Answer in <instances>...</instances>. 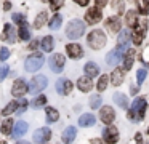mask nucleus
Returning a JSON list of instances; mask_svg holds the SVG:
<instances>
[{
  "label": "nucleus",
  "mask_w": 149,
  "mask_h": 144,
  "mask_svg": "<svg viewBox=\"0 0 149 144\" xmlns=\"http://www.w3.org/2000/svg\"><path fill=\"white\" fill-rule=\"evenodd\" d=\"M146 107H148V102H146L144 98H136L133 101L132 107L128 111V118L133 122H139L144 118V114H146Z\"/></svg>",
  "instance_id": "1"
},
{
  "label": "nucleus",
  "mask_w": 149,
  "mask_h": 144,
  "mask_svg": "<svg viewBox=\"0 0 149 144\" xmlns=\"http://www.w3.org/2000/svg\"><path fill=\"white\" fill-rule=\"evenodd\" d=\"M87 42H88V45H90L93 50H101V48L106 45V35H104L103 31L95 29V31H91L90 34H88Z\"/></svg>",
  "instance_id": "2"
},
{
  "label": "nucleus",
  "mask_w": 149,
  "mask_h": 144,
  "mask_svg": "<svg viewBox=\"0 0 149 144\" xmlns=\"http://www.w3.org/2000/svg\"><path fill=\"white\" fill-rule=\"evenodd\" d=\"M84 32H85V24L80 21V19H74V21H71L68 24V29H66V35H68V38H72V40L79 38Z\"/></svg>",
  "instance_id": "3"
},
{
  "label": "nucleus",
  "mask_w": 149,
  "mask_h": 144,
  "mask_svg": "<svg viewBox=\"0 0 149 144\" xmlns=\"http://www.w3.org/2000/svg\"><path fill=\"white\" fill-rule=\"evenodd\" d=\"M42 66H43V56H42V53L31 54V56L26 59V64H24V67H26L27 72H36V70H39Z\"/></svg>",
  "instance_id": "4"
},
{
  "label": "nucleus",
  "mask_w": 149,
  "mask_h": 144,
  "mask_svg": "<svg viewBox=\"0 0 149 144\" xmlns=\"http://www.w3.org/2000/svg\"><path fill=\"white\" fill-rule=\"evenodd\" d=\"M47 83H48V80H47L45 75H36L29 83V93H32V95L40 93L47 86Z\"/></svg>",
  "instance_id": "5"
},
{
  "label": "nucleus",
  "mask_w": 149,
  "mask_h": 144,
  "mask_svg": "<svg viewBox=\"0 0 149 144\" xmlns=\"http://www.w3.org/2000/svg\"><path fill=\"white\" fill-rule=\"evenodd\" d=\"M146 29H148V21H139L138 24L135 26V31H133V43L139 45L143 42V37L146 34Z\"/></svg>",
  "instance_id": "6"
},
{
  "label": "nucleus",
  "mask_w": 149,
  "mask_h": 144,
  "mask_svg": "<svg viewBox=\"0 0 149 144\" xmlns=\"http://www.w3.org/2000/svg\"><path fill=\"white\" fill-rule=\"evenodd\" d=\"M48 64H50V69H52L53 72H56V74L61 72V70L64 69V56L59 54V53L53 54V56L50 58Z\"/></svg>",
  "instance_id": "7"
},
{
  "label": "nucleus",
  "mask_w": 149,
  "mask_h": 144,
  "mask_svg": "<svg viewBox=\"0 0 149 144\" xmlns=\"http://www.w3.org/2000/svg\"><path fill=\"white\" fill-rule=\"evenodd\" d=\"M27 91H29V86H27V83L24 82L23 79L15 80L13 88H11V95H13V96H16V98H19V96H24Z\"/></svg>",
  "instance_id": "8"
},
{
  "label": "nucleus",
  "mask_w": 149,
  "mask_h": 144,
  "mask_svg": "<svg viewBox=\"0 0 149 144\" xmlns=\"http://www.w3.org/2000/svg\"><path fill=\"white\" fill-rule=\"evenodd\" d=\"M103 138L107 144H116L119 139V130L116 127H106L103 131Z\"/></svg>",
  "instance_id": "9"
},
{
  "label": "nucleus",
  "mask_w": 149,
  "mask_h": 144,
  "mask_svg": "<svg viewBox=\"0 0 149 144\" xmlns=\"http://www.w3.org/2000/svg\"><path fill=\"white\" fill-rule=\"evenodd\" d=\"M50 136H52L50 128H39V130L34 131V141H36V143H39V144L47 143V141L50 139Z\"/></svg>",
  "instance_id": "10"
},
{
  "label": "nucleus",
  "mask_w": 149,
  "mask_h": 144,
  "mask_svg": "<svg viewBox=\"0 0 149 144\" xmlns=\"http://www.w3.org/2000/svg\"><path fill=\"white\" fill-rule=\"evenodd\" d=\"M56 91L59 95H69L72 91V82L68 79H59L56 82Z\"/></svg>",
  "instance_id": "11"
},
{
  "label": "nucleus",
  "mask_w": 149,
  "mask_h": 144,
  "mask_svg": "<svg viewBox=\"0 0 149 144\" xmlns=\"http://www.w3.org/2000/svg\"><path fill=\"white\" fill-rule=\"evenodd\" d=\"M100 118L104 122V123H112L114 118H116V114H114V109L109 107V106H106V107H101L100 111Z\"/></svg>",
  "instance_id": "12"
},
{
  "label": "nucleus",
  "mask_w": 149,
  "mask_h": 144,
  "mask_svg": "<svg viewBox=\"0 0 149 144\" xmlns=\"http://www.w3.org/2000/svg\"><path fill=\"white\" fill-rule=\"evenodd\" d=\"M66 50H68V56L72 58V59H79V58L84 56V50H82V47L77 43H69L68 47H66Z\"/></svg>",
  "instance_id": "13"
},
{
  "label": "nucleus",
  "mask_w": 149,
  "mask_h": 144,
  "mask_svg": "<svg viewBox=\"0 0 149 144\" xmlns=\"http://www.w3.org/2000/svg\"><path fill=\"white\" fill-rule=\"evenodd\" d=\"M85 21L88 22V24H96V22L101 21V11L98 8H91L87 11V15H85Z\"/></svg>",
  "instance_id": "14"
},
{
  "label": "nucleus",
  "mask_w": 149,
  "mask_h": 144,
  "mask_svg": "<svg viewBox=\"0 0 149 144\" xmlns=\"http://www.w3.org/2000/svg\"><path fill=\"white\" fill-rule=\"evenodd\" d=\"M123 58V53L120 50H114V51H111V53H107V56H106V63H107V66H116L117 63H119L120 59Z\"/></svg>",
  "instance_id": "15"
},
{
  "label": "nucleus",
  "mask_w": 149,
  "mask_h": 144,
  "mask_svg": "<svg viewBox=\"0 0 149 144\" xmlns=\"http://www.w3.org/2000/svg\"><path fill=\"white\" fill-rule=\"evenodd\" d=\"M77 86H79L80 91L87 93V91H90V90L93 88V82H91L90 77H80V79L77 80Z\"/></svg>",
  "instance_id": "16"
},
{
  "label": "nucleus",
  "mask_w": 149,
  "mask_h": 144,
  "mask_svg": "<svg viewBox=\"0 0 149 144\" xmlns=\"http://www.w3.org/2000/svg\"><path fill=\"white\" fill-rule=\"evenodd\" d=\"M106 27L111 32H119L120 31V19L117 16H111L106 19Z\"/></svg>",
  "instance_id": "17"
},
{
  "label": "nucleus",
  "mask_w": 149,
  "mask_h": 144,
  "mask_svg": "<svg viewBox=\"0 0 149 144\" xmlns=\"http://www.w3.org/2000/svg\"><path fill=\"white\" fill-rule=\"evenodd\" d=\"M26 133H27V123L26 122H23V120L16 122V125H15V128H13V136L15 138H21Z\"/></svg>",
  "instance_id": "18"
},
{
  "label": "nucleus",
  "mask_w": 149,
  "mask_h": 144,
  "mask_svg": "<svg viewBox=\"0 0 149 144\" xmlns=\"http://www.w3.org/2000/svg\"><path fill=\"white\" fill-rule=\"evenodd\" d=\"M75 134H77V130H75V127H68V128L64 130V133H63V143L71 144L72 141L75 139Z\"/></svg>",
  "instance_id": "19"
},
{
  "label": "nucleus",
  "mask_w": 149,
  "mask_h": 144,
  "mask_svg": "<svg viewBox=\"0 0 149 144\" xmlns=\"http://www.w3.org/2000/svg\"><path fill=\"white\" fill-rule=\"evenodd\" d=\"M2 40L10 42V43H13V42H15V29L11 27V24H5L3 34H2Z\"/></svg>",
  "instance_id": "20"
},
{
  "label": "nucleus",
  "mask_w": 149,
  "mask_h": 144,
  "mask_svg": "<svg viewBox=\"0 0 149 144\" xmlns=\"http://www.w3.org/2000/svg\"><path fill=\"white\" fill-rule=\"evenodd\" d=\"M123 79H125V77H123V69H114L112 75H111V80H112V85H114V86L122 85Z\"/></svg>",
  "instance_id": "21"
},
{
  "label": "nucleus",
  "mask_w": 149,
  "mask_h": 144,
  "mask_svg": "<svg viewBox=\"0 0 149 144\" xmlns=\"http://www.w3.org/2000/svg\"><path fill=\"white\" fill-rule=\"evenodd\" d=\"M114 101H116V104L122 109L128 107V99H127V96L123 95V93H114Z\"/></svg>",
  "instance_id": "22"
},
{
  "label": "nucleus",
  "mask_w": 149,
  "mask_h": 144,
  "mask_svg": "<svg viewBox=\"0 0 149 144\" xmlns=\"http://www.w3.org/2000/svg\"><path fill=\"white\" fill-rule=\"evenodd\" d=\"M100 74V67L96 66L95 63H87L85 64V75L87 77H95V75H98Z\"/></svg>",
  "instance_id": "23"
},
{
  "label": "nucleus",
  "mask_w": 149,
  "mask_h": 144,
  "mask_svg": "<svg viewBox=\"0 0 149 144\" xmlns=\"http://www.w3.org/2000/svg\"><path fill=\"white\" fill-rule=\"evenodd\" d=\"M18 106H19V102H18V101H11L10 104H7L3 109H2L0 115H10V114H15V112L18 111Z\"/></svg>",
  "instance_id": "24"
},
{
  "label": "nucleus",
  "mask_w": 149,
  "mask_h": 144,
  "mask_svg": "<svg viewBox=\"0 0 149 144\" xmlns=\"http://www.w3.org/2000/svg\"><path fill=\"white\" fill-rule=\"evenodd\" d=\"M95 123V115L93 114H84L79 118V125L80 127H91Z\"/></svg>",
  "instance_id": "25"
},
{
  "label": "nucleus",
  "mask_w": 149,
  "mask_h": 144,
  "mask_svg": "<svg viewBox=\"0 0 149 144\" xmlns=\"http://www.w3.org/2000/svg\"><path fill=\"white\" fill-rule=\"evenodd\" d=\"M47 19H48V13H47V11L39 13V15H37V18H36V21H34V27H36V29H40V27H42V26L47 22Z\"/></svg>",
  "instance_id": "26"
},
{
  "label": "nucleus",
  "mask_w": 149,
  "mask_h": 144,
  "mask_svg": "<svg viewBox=\"0 0 149 144\" xmlns=\"http://www.w3.org/2000/svg\"><path fill=\"white\" fill-rule=\"evenodd\" d=\"M45 114H47V122H48V123H53V122H56L59 118V114L55 107H47Z\"/></svg>",
  "instance_id": "27"
},
{
  "label": "nucleus",
  "mask_w": 149,
  "mask_h": 144,
  "mask_svg": "<svg viewBox=\"0 0 149 144\" xmlns=\"http://www.w3.org/2000/svg\"><path fill=\"white\" fill-rule=\"evenodd\" d=\"M40 45H42V50L43 51H52L53 50V37H50V35H47V37L42 38V42H40Z\"/></svg>",
  "instance_id": "28"
},
{
  "label": "nucleus",
  "mask_w": 149,
  "mask_h": 144,
  "mask_svg": "<svg viewBox=\"0 0 149 144\" xmlns=\"http://www.w3.org/2000/svg\"><path fill=\"white\" fill-rule=\"evenodd\" d=\"M128 42H130V31L128 29L120 31V34H119V47L120 45H128Z\"/></svg>",
  "instance_id": "29"
},
{
  "label": "nucleus",
  "mask_w": 149,
  "mask_h": 144,
  "mask_svg": "<svg viewBox=\"0 0 149 144\" xmlns=\"http://www.w3.org/2000/svg\"><path fill=\"white\" fill-rule=\"evenodd\" d=\"M61 22H63L61 15H55V16L52 18V21H50V29H52V31L59 29V27H61Z\"/></svg>",
  "instance_id": "30"
},
{
  "label": "nucleus",
  "mask_w": 149,
  "mask_h": 144,
  "mask_svg": "<svg viewBox=\"0 0 149 144\" xmlns=\"http://www.w3.org/2000/svg\"><path fill=\"white\" fill-rule=\"evenodd\" d=\"M45 102H47V98L43 95H40V96H37L36 99L31 101V106H32L34 109H39V107H42V106H45Z\"/></svg>",
  "instance_id": "31"
},
{
  "label": "nucleus",
  "mask_w": 149,
  "mask_h": 144,
  "mask_svg": "<svg viewBox=\"0 0 149 144\" xmlns=\"http://www.w3.org/2000/svg\"><path fill=\"white\" fill-rule=\"evenodd\" d=\"M13 120L11 118H8V120H5L3 122V125H2V133L3 134H10L11 131H13Z\"/></svg>",
  "instance_id": "32"
},
{
  "label": "nucleus",
  "mask_w": 149,
  "mask_h": 144,
  "mask_svg": "<svg viewBox=\"0 0 149 144\" xmlns=\"http://www.w3.org/2000/svg\"><path fill=\"white\" fill-rule=\"evenodd\" d=\"M133 54H135V51L128 50V53H127V56H125V66H123L125 70L132 69V66H133Z\"/></svg>",
  "instance_id": "33"
},
{
  "label": "nucleus",
  "mask_w": 149,
  "mask_h": 144,
  "mask_svg": "<svg viewBox=\"0 0 149 144\" xmlns=\"http://www.w3.org/2000/svg\"><path fill=\"white\" fill-rule=\"evenodd\" d=\"M19 38L21 40H29L31 38V32H29V29H27V24H24L19 27Z\"/></svg>",
  "instance_id": "34"
},
{
  "label": "nucleus",
  "mask_w": 149,
  "mask_h": 144,
  "mask_svg": "<svg viewBox=\"0 0 149 144\" xmlns=\"http://www.w3.org/2000/svg\"><path fill=\"white\" fill-rule=\"evenodd\" d=\"M135 21H136V11H135V10H130V11L127 13V16H125V22L128 26H133V24H135Z\"/></svg>",
  "instance_id": "35"
},
{
  "label": "nucleus",
  "mask_w": 149,
  "mask_h": 144,
  "mask_svg": "<svg viewBox=\"0 0 149 144\" xmlns=\"http://www.w3.org/2000/svg\"><path fill=\"white\" fill-rule=\"evenodd\" d=\"M101 106V96L100 95H93L90 98V107L91 109H98Z\"/></svg>",
  "instance_id": "36"
},
{
  "label": "nucleus",
  "mask_w": 149,
  "mask_h": 144,
  "mask_svg": "<svg viewBox=\"0 0 149 144\" xmlns=\"http://www.w3.org/2000/svg\"><path fill=\"white\" fill-rule=\"evenodd\" d=\"M107 83H109V79H107V75H101L100 82H98V90H100V91H104V90L107 88Z\"/></svg>",
  "instance_id": "37"
},
{
  "label": "nucleus",
  "mask_w": 149,
  "mask_h": 144,
  "mask_svg": "<svg viewBox=\"0 0 149 144\" xmlns=\"http://www.w3.org/2000/svg\"><path fill=\"white\" fill-rule=\"evenodd\" d=\"M136 6H138V11L141 15H148V6H149L148 2H136Z\"/></svg>",
  "instance_id": "38"
},
{
  "label": "nucleus",
  "mask_w": 149,
  "mask_h": 144,
  "mask_svg": "<svg viewBox=\"0 0 149 144\" xmlns=\"http://www.w3.org/2000/svg\"><path fill=\"white\" fill-rule=\"evenodd\" d=\"M10 72V69H8V66L5 63H0V82L7 77V74Z\"/></svg>",
  "instance_id": "39"
},
{
  "label": "nucleus",
  "mask_w": 149,
  "mask_h": 144,
  "mask_svg": "<svg viewBox=\"0 0 149 144\" xmlns=\"http://www.w3.org/2000/svg\"><path fill=\"white\" fill-rule=\"evenodd\" d=\"M13 21L16 22V24H19V26H24V24H26V16L15 13V15H13Z\"/></svg>",
  "instance_id": "40"
},
{
  "label": "nucleus",
  "mask_w": 149,
  "mask_h": 144,
  "mask_svg": "<svg viewBox=\"0 0 149 144\" xmlns=\"http://www.w3.org/2000/svg\"><path fill=\"white\" fill-rule=\"evenodd\" d=\"M146 79V69H139L138 72H136V80H138V85H141L143 82H144Z\"/></svg>",
  "instance_id": "41"
},
{
  "label": "nucleus",
  "mask_w": 149,
  "mask_h": 144,
  "mask_svg": "<svg viewBox=\"0 0 149 144\" xmlns=\"http://www.w3.org/2000/svg\"><path fill=\"white\" fill-rule=\"evenodd\" d=\"M10 56V50H8V48H0V61H5L7 59V58Z\"/></svg>",
  "instance_id": "42"
},
{
  "label": "nucleus",
  "mask_w": 149,
  "mask_h": 144,
  "mask_svg": "<svg viewBox=\"0 0 149 144\" xmlns=\"http://www.w3.org/2000/svg\"><path fill=\"white\" fill-rule=\"evenodd\" d=\"M26 109H27V101H26V99H21V101H19V107H18L16 114H23Z\"/></svg>",
  "instance_id": "43"
},
{
  "label": "nucleus",
  "mask_w": 149,
  "mask_h": 144,
  "mask_svg": "<svg viewBox=\"0 0 149 144\" xmlns=\"http://www.w3.org/2000/svg\"><path fill=\"white\" fill-rule=\"evenodd\" d=\"M112 6L116 8V11H119V15L123 13V2H112Z\"/></svg>",
  "instance_id": "44"
},
{
  "label": "nucleus",
  "mask_w": 149,
  "mask_h": 144,
  "mask_svg": "<svg viewBox=\"0 0 149 144\" xmlns=\"http://www.w3.org/2000/svg\"><path fill=\"white\" fill-rule=\"evenodd\" d=\"M50 6H52L53 11H56V10H59L63 6V2H52V3H50Z\"/></svg>",
  "instance_id": "45"
},
{
  "label": "nucleus",
  "mask_w": 149,
  "mask_h": 144,
  "mask_svg": "<svg viewBox=\"0 0 149 144\" xmlns=\"http://www.w3.org/2000/svg\"><path fill=\"white\" fill-rule=\"evenodd\" d=\"M37 45H39V42H37V40H32V42L29 43V50H34V48H37Z\"/></svg>",
  "instance_id": "46"
},
{
  "label": "nucleus",
  "mask_w": 149,
  "mask_h": 144,
  "mask_svg": "<svg viewBox=\"0 0 149 144\" xmlns=\"http://www.w3.org/2000/svg\"><path fill=\"white\" fill-rule=\"evenodd\" d=\"M130 93H132V95H136V93H138V86H132V88H130Z\"/></svg>",
  "instance_id": "47"
},
{
  "label": "nucleus",
  "mask_w": 149,
  "mask_h": 144,
  "mask_svg": "<svg viewBox=\"0 0 149 144\" xmlns=\"http://www.w3.org/2000/svg\"><path fill=\"white\" fill-rule=\"evenodd\" d=\"M90 144H103V141H101V139H91Z\"/></svg>",
  "instance_id": "48"
},
{
  "label": "nucleus",
  "mask_w": 149,
  "mask_h": 144,
  "mask_svg": "<svg viewBox=\"0 0 149 144\" xmlns=\"http://www.w3.org/2000/svg\"><path fill=\"white\" fill-rule=\"evenodd\" d=\"M3 8H5V10H10V8H11V3H10V2H5V3H3Z\"/></svg>",
  "instance_id": "49"
},
{
  "label": "nucleus",
  "mask_w": 149,
  "mask_h": 144,
  "mask_svg": "<svg viewBox=\"0 0 149 144\" xmlns=\"http://www.w3.org/2000/svg\"><path fill=\"white\" fill-rule=\"evenodd\" d=\"M136 144H143V141H141V134H136Z\"/></svg>",
  "instance_id": "50"
},
{
  "label": "nucleus",
  "mask_w": 149,
  "mask_h": 144,
  "mask_svg": "<svg viewBox=\"0 0 149 144\" xmlns=\"http://www.w3.org/2000/svg\"><path fill=\"white\" fill-rule=\"evenodd\" d=\"M95 5H96L98 8H101V6H104V5H106V2H96Z\"/></svg>",
  "instance_id": "51"
},
{
  "label": "nucleus",
  "mask_w": 149,
  "mask_h": 144,
  "mask_svg": "<svg viewBox=\"0 0 149 144\" xmlns=\"http://www.w3.org/2000/svg\"><path fill=\"white\" fill-rule=\"evenodd\" d=\"M77 3H79L80 6H85V5H88V2H87V0H82V2H77Z\"/></svg>",
  "instance_id": "52"
},
{
  "label": "nucleus",
  "mask_w": 149,
  "mask_h": 144,
  "mask_svg": "<svg viewBox=\"0 0 149 144\" xmlns=\"http://www.w3.org/2000/svg\"><path fill=\"white\" fill-rule=\"evenodd\" d=\"M0 144H7V143H5V141H0Z\"/></svg>",
  "instance_id": "53"
},
{
  "label": "nucleus",
  "mask_w": 149,
  "mask_h": 144,
  "mask_svg": "<svg viewBox=\"0 0 149 144\" xmlns=\"http://www.w3.org/2000/svg\"><path fill=\"white\" fill-rule=\"evenodd\" d=\"M18 144H29V143H18Z\"/></svg>",
  "instance_id": "54"
},
{
  "label": "nucleus",
  "mask_w": 149,
  "mask_h": 144,
  "mask_svg": "<svg viewBox=\"0 0 149 144\" xmlns=\"http://www.w3.org/2000/svg\"><path fill=\"white\" fill-rule=\"evenodd\" d=\"M148 134H149V130H148Z\"/></svg>",
  "instance_id": "55"
}]
</instances>
